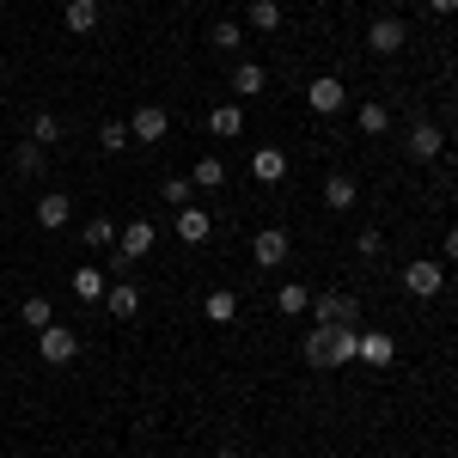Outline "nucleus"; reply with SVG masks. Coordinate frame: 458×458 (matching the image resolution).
Masks as SVG:
<instances>
[{
    "label": "nucleus",
    "instance_id": "f257e3e1",
    "mask_svg": "<svg viewBox=\"0 0 458 458\" xmlns=\"http://www.w3.org/2000/svg\"><path fill=\"white\" fill-rule=\"evenodd\" d=\"M312 324L354 330V324H360V300H354V293H343V287H324V293H312Z\"/></svg>",
    "mask_w": 458,
    "mask_h": 458
},
{
    "label": "nucleus",
    "instance_id": "f03ea898",
    "mask_svg": "<svg viewBox=\"0 0 458 458\" xmlns=\"http://www.w3.org/2000/svg\"><path fill=\"white\" fill-rule=\"evenodd\" d=\"M37 354H43V367H73L80 360V330H68V324L37 330Z\"/></svg>",
    "mask_w": 458,
    "mask_h": 458
},
{
    "label": "nucleus",
    "instance_id": "7ed1b4c3",
    "mask_svg": "<svg viewBox=\"0 0 458 458\" xmlns=\"http://www.w3.org/2000/svg\"><path fill=\"white\" fill-rule=\"evenodd\" d=\"M129 135H135L141 147H159L165 135H172V110L165 105H141L135 116H129Z\"/></svg>",
    "mask_w": 458,
    "mask_h": 458
},
{
    "label": "nucleus",
    "instance_id": "20e7f679",
    "mask_svg": "<svg viewBox=\"0 0 458 458\" xmlns=\"http://www.w3.org/2000/svg\"><path fill=\"white\" fill-rule=\"evenodd\" d=\"M440 287H446V276H440L434 257H416V263L403 269V293H410V300H440Z\"/></svg>",
    "mask_w": 458,
    "mask_h": 458
},
{
    "label": "nucleus",
    "instance_id": "39448f33",
    "mask_svg": "<svg viewBox=\"0 0 458 458\" xmlns=\"http://www.w3.org/2000/svg\"><path fill=\"white\" fill-rule=\"evenodd\" d=\"M287 250H293V233H282V226H263V233L250 239V257H257V269H282Z\"/></svg>",
    "mask_w": 458,
    "mask_h": 458
},
{
    "label": "nucleus",
    "instance_id": "423d86ee",
    "mask_svg": "<svg viewBox=\"0 0 458 458\" xmlns=\"http://www.w3.org/2000/svg\"><path fill=\"white\" fill-rule=\"evenodd\" d=\"M159 245V226H153V220H129V226H123V239H116V257H129V263H141L147 250Z\"/></svg>",
    "mask_w": 458,
    "mask_h": 458
},
{
    "label": "nucleus",
    "instance_id": "0eeeda50",
    "mask_svg": "<svg viewBox=\"0 0 458 458\" xmlns=\"http://www.w3.org/2000/svg\"><path fill=\"white\" fill-rule=\"evenodd\" d=\"M403 147H410V159H440V153H446V135H440V123H410V135H403Z\"/></svg>",
    "mask_w": 458,
    "mask_h": 458
},
{
    "label": "nucleus",
    "instance_id": "6e6552de",
    "mask_svg": "<svg viewBox=\"0 0 458 458\" xmlns=\"http://www.w3.org/2000/svg\"><path fill=\"white\" fill-rule=\"evenodd\" d=\"M343 98H349V86H343L336 73H318L312 86H306V105H312L318 116H336V110H343Z\"/></svg>",
    "mask_w": 458,
    "mask_h": 458
},
{
    "label": "nucleus",
    "instance_id": "1a4fd4ad",
    "mask_svg": "<svg viewBox=\"0 0 458 458\" xmlns=\"http://www.w3.org/2000/svg\"><path fill=\"white\" fill-rule=\"evenodd\" d=\"M403 43H410V25H403V19H373V25H367V49H373V55H397Z\"/></svg>",
    "mask_w": 458,
    "mask_h": 458
},
{
    "label": "nucleus",
    "instance_id": "9d476101",
    "mask_svg": "<svg viewBox=\"0 0 458 458\" xmlns=\"http://www.w3.org/2000/svg\"><path fill=\"white\" fill-rule=\"evenodd\" d=\"M68 287H73V300H80V306H98V300H105V287H110V276L98 269V263H80V269L68 276Z\"/></svg>",
    "mask_w": 458,
    "mask_h": 458
},
{
    "label": "nucleus",
    "instance_id": "9b49d317",
    "mask_svg": "<svg viewBox=\"0 0 458 458\" xmlns=\"http://www.w3.org/2000/svg\"><path fill=\"white\" fill-rule=\"evenodd\" d=\"M172 233L183 239V245H208V239H214V214H202L196 202H190V208H177V226H172Z\"/></svg>",
    "mask_w": 458,
    "mask_h": 458
},
{
    "label": "nucleus",
    "instance_id": "f8f14e48",
    "mask_svg": "<svg viewBox=\"0 0 458 458\" xmlns=\"http://www.w3.org/2000/svg\"><path fill=\"white\" fill-rule=\"evenodd\" d=\"M73 220V202L62 196V190H49V196H37V226H49V233H62Z\"/></svg>",
    "mask_w": 458,
    "mask_h": 458
},
{
    "label": "nucleus",
    "instance_id": "ddd939ff",
    "mask_svg": "<svg viewBox=\"0 0 458 458\" xmlns=\"http://www.w3.org/2000/svg\"><path fill=\"white\" fill-rule=\"evenodd\" d=\"M250 177H257V183H282L287 177V153L282 147H257V153H250Z\"/></svg>",
    "mask_w": 458,
    "mask_h": 458
},
{
    "label": "nucleus",
    "instance_id": "4468645a",
    "mask_svg": "<svg viewBox=\"0 0 458 458\" xmlns=\"http://www.w3.org/2000/svg\"><path fill=\"white\" fill-rule=\"evenodd\" d=\"M226 86H233L239 98H257V92L269 86V73H263V62H245V55H239V62H233V80H226Z\"/></svg>",
    "mask_w": 458,
    "mask_h": 458
},
{
    "label": "nucleus",
    "instance_id": "2eb2a0df",
    "mask_svg": "<svg viewBox=\"0 0 458 458\" xmlns=\"http://www.w3.org/2000/svg\"><path fill=\"white\" fill-rule=\"evenodd\" d=\"M306 360L312 367H336V330L330 324H312L306 330Z\"/></svg>",
    "mask_w": 458,
    "mask_h": 458
},
{
    "label": "nucleus",
    "instance_id": "dca6fc26",
    "mask_svg": "<svg viewBox=\"0 0 458 458\" xmlns=\"http://www.w3.org/2000/svg\"><path fill=\"white\" fill-rule=\"evenodd\" d=\"M105 306H110V318H135V312H141V287H135V282H110L105 287Z\"/></svg>",
    "mask_w": 458,
    "mask_h": 458
},
{
    "label": "nucleus",
    "instance_id": "f3484780",
    "mask_svg": "<svg viewBox=\"0 0 458 458\" xmlns=\"http://www.w3.org/2000/svg\"><path fill=\"white\" fill-rule=\"evenodd\" d=\"M62 19H68V31H98V19H105V0H68V13H62Z\"/></svg>",
    "mask_w": 458,
    "mask_h": 458
},
{
    "label": "nucleus",
    "instance_id": "a211bd4d",
    "mask_svg": "<svg viewBox=\"0 0 458 458\" xmlns=\"http://www.w3.org/2000/svg\"><path fill=\"white\" fill-rule=\"evenodd\" d=\"M80 239H86V245H92V250H116V239H123V226H116V220H110V214H92V220H86V233H80Z\"/></svg>",
    "mask_w": 458,
    "mask_h": 458
},
{
    "label": "nucleus",
    "instance_id": "6ab92c4d",
    "mask_svg": "<svg viewBox=\"0 0 458 458\" xmlns=\"http://www.w3.org/2000/svg\"><path fill=\"white\" fill-rule=\"evenodd\" d=\"M202 318H208V324H233V318H239V293H233V287H214L208 300H202Z\"/></svg>",
    "mask_w": 458,
    "mask_h": 458
},
{
    "label": "nucleus",
    "instance_id": "aec40b11",
    "mask_svg": "<svg viewBox=\"0 0 458 458\" xmlns=\"http://www.w3.org/2000/svg\"><path fill=\"white\" fill-rule=\"evenodd\" d=\"M391 354H397V343H391L386 330H360V360L367 367H391Z\"/></svg>",
    "mask_w": 458,
    "mask_h": 458
},
{
    "label": "nucleus",
    "instance_id": "412c9836",
    "mask_svg": "<svg viewBox=\"0 0 458 458\" xmlns=\"http://www.w3.org/2000/svg\"><path fill=\"white\" fill-rule=\"evenodd\" d=\"M276 306H282L287 318H306V312H312V287H306V282H282V287H276Z\"/></svg>",
    "mask_w": 458,
    "mask_h": 458
},
{
    "label": "nucleus",
    "instance_id": "4be33fe9",
    "mask_svg": "<svg viewBox=\"0 0 458 458\" xmlns=\"http://www.w3.org/2000/svg\"><path fill=\"white\" fill-rule=\"evenodd\" d=\"M208 135H220V141H239V135H245V110L239 105H220L208 116Z\"/></svg>",
    "mask_w": 458,
    "mask_h": 458
},
{
    "label": "nucleus",
    "instance_id": "5701e85b",
    "mask_svg": "<svg viewBox=\"0 0 458 458\" xmlns=\"http://www.w3.org/2000/svg\"><path fill=\"white\" fill-rule=\"evenodd\" d=\"M354 196H360V190H354V177H343V172H336V177H324V208H336V214H343V208H354Z\"/></svg>",
    "mask_w": 458,
    "mask_h": 458
},
{
    "label": "nucleus",
    "instance_id": "b1692460",
    "mask_svg": "<svg viewBox=\"0 0 458 458\" xmlns=\"http://www.w3.org/2000/svg\"><path fill=\"white\" fill-rule=\"evenodd\" d=\"M208 43L220 49V55H239V49H245V25H239V19H220V25L208 31Z\"/></svg>",
    "mask_w": 458,
    "mask_h": 458
},
{
    "label": "nucleus",
    "instance_id": "393cba45",
    "mask_svg": "<svg viewBox=\"0 0 458 458\" xmlns=\"http://www.w3.org/2000/svg\"><path fill=\"white\" fill-rule=\"evenodd\" d=\"M245 25H250V31H276V25H282V0H250Z\"/></svg>",
    "mask_w": 458,
    "mask_h": 458
},
{
    "label": "nucleus",
    "instance_id": "a878e982",
    "mask_svg": "<svg viewBox=\"0 0 458 458\" xmlns=\"http://www.w3.org/2000/svg\"><path fill=\"white\" fill-rule=\"evenodd\" d=\"M190 183H196V190H220V183H226V165H220L214 153H202L196 172H190Z\"/></svg>",
    "mask_w": 458,
    "mask_h": 458
},
{
    "label": "nucleus",
    "instance_id": "bb28decb",
    "mask_svg": "<svg viewBox=\"0 0 458 458\" xmlns=\"http://www.w3.org/2000/svg\"><path fill=\"white\" fill-rule=\"evenodd\" d=\"M19 318H25L31 330H49V324H55V312H49V300H43V293H31V300L19 306Z\"/></svg>",
    "mask_w": 458,
    "mask_h": 458
},
{
    "label": "nucleus",
    "instance_id": "cd10ccee",
    "mask_svg": "<svg viewBox=\"0 0 458 458\" xmlns=\"http://www.w3.org/2000/svg\"><path fill=\"white\" fill-rule=\"evenodd\" d=\"M159 196H165L172 208H190V196H196V183H190V177H159Z\"/></svg>",
    "mask_w": 458,
    "mask_h": 458
},
{
    "label": "nucleus",
    "instance_id": "c85d7f7f",
    "mask_svg": "<svg viewBox=\"0 0 458 458\" xmlns=\"http://www.w3.org/2000/svg\"><path fill=\"white\" fill-rule=\"evenodd\" d=\"M354 123H360V135H386V129H391V110L386 105H360Z\"/></svg>",
    "mask_w": 458,
    "mask_h": 458
},
{
    "label": "nucleus",
    "instance_id": "c756f323",
    "mask_svg": "<svg viewBox=\"0 0 458 458\" xmlns=\"http://www.w3.org/2000/svg\"><path fill=\"white\" fill-rule=\"evenodd\" d=\"M31 141L37 147H55V141H62V116H49V110H43V116H31Z\"/></svg>",
    "mask_w": 458,
    "mask_h": 458
},
{
    "label": "nucleus",
    "instance_id": "7c9ffc66",
    "mask_svg": "<svg viewBox=\"0 0 458 458\" xmlns=\"http://www.w3.org/2000/svg\"><path fill=\"white\" fill-rule=\"evenodd\" d=\"M13 165H19V172H25V177H37V172H43V147H37L31 135H25V147L13 153Z\"/></svg>",
    "mask_w": 458,
    "mask_h": 458
},
{
    "label": "nucleus",
    "instance_id": "2f4dec72",
    "mask_svg": "<svg viewBox=\"0 0 458 458\" xmlns=\"http://www.w3.org/2000/svg\"><path fill=\"white\" fill-rule=\"evenodd\" d=\"M129 141H135V135H129V123H105V129H98V147H105V153H123Z\"/></svg>",
    "mask_w": 458,
    "mask_h": 458
},
{
    "label": "nucleus",
    "instance_id": "473e14b6",
    "mask_svg": "<svg viewBox=\"0 0 458 458\" xmlns=\"http://www.w3.org/2000/svg\"><path fill=\"white\" fill-rule=\"evenodd\" d=\"M354 250H360V257H379V250H386V233H379V226H367V233L354 239Z\"/></svg>",
    "mask_w": 458,
    "mask_h": 458
},
{
    "label": "nucleus",
    "instance_id": "72a5a7b5",
    "mask_svg": "<svg viewBox=\"0 0 458 458\" xmlns=\"http://www.w3.org/2000/svg\"><path fill=\"white\" fill-rule=\"evenodd\" d=\"M428 13H434V19H446V13H458V0H428Z\"/></svg>",
    "mask_w": 458,
    "mask_h": 458
},
{
    "label": "nucleus",
    "instance_id": "f704fd0d",
    "mask_svg": "<svg viewBox=\"0 0 458 458\" xmlns=\"http://www.w3.org/2000/svg\"><path fill=\"white\" fill-rule=\"evenodd\" d=\"M446 257H453V263H458V226H453V233H446Z\"/></svg>",
    "mask_w": 458,
    "mask_h": 458
},
{
    "label": "nucleus",
    "instance_id": "c9c22d12",
    "mask_svg": "<svg viewBox=\"0 0 458 458\" xmlns=\"http://www.w3.org/2000/svg\"><path fill=\"white\" fill-rule=\"evenodd\" d=\"M214 458H239V453H214Z\"/></svg>",
    "mask_w": 458,
    "mask_h": 458
}]
</instances>
